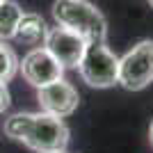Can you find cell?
I'll return each mask as SVG.
<instances>
[{
    "instance_id": "obj_5",
    "label": "cell",
    "mask_w": 153,
    "mask_h": 153,
    "mask_svg": "<svg viewBox=\"0 0 153 153\" xmlns=\"http://www.w3.org/2000/svg\"><path fill=\"white\" fill-rule=\"evenodd\" d=\"M44 48L62 64V69H78V64L85 55V48H87V41L82 37H78L76 32L57 25L48 30Z\"/></svg>"
},
{
    "instance_id": "obj_8",
    "label": "cell",
    "mask_w": 153,
    "mask_h": 153,
    "mask_svg": "<svg viewBox=\"0 0 153 153\" xmlns=\"http://www.w3.org/2000/svg\"><path fill=\"white\" fill-rule=\"evenodd\" d=\"M46 34H48V27H46V21L39 16V14H23L16 25V34L14 39L19 44L25 46H39L46 41Z\"/></svg>"
},
{
    "instance_id": "obj_14",
    "label": "cell",
    "mask_w": 153,
    "mask_h": 153,
    "mask_svg": "<svg viewBox=\"0 0 153 153\" xmlns=\"http://www.w3.org/2000/svg\"><path fill=\"white\" fill-rule=\"evenodd\" d=\"M0 2H2V0H0Z\"/></svg>"
},
{
    "instance_id": "obj_13",
    "label": "cell",
    "mask_w": 153,
    "mask_h": 153,
    "mask_svg": "<svg viewBox=\"0 0 153 153\" xmlns=\"http://www.w3.org/2000/svg\"><path fill=\"white\" fill-rule=\"evenodd\" d=\"M149 5H151V7H153V0H149Z\"/></svg>"
},
{
    "instance_id": "obj_3",
    "label": "cell",
    "mask_w": 153,
    "mask_h": 153,
    "mask_svg": "<svg viewBox=\"0 0 153 153\" xmlns=\"http://www.w3.org/2000/svg\"><path fill=\"white\" fill-rule=\"evenodd\" d=\"M78 71L89 87L108 89L119 82V57L103 44H87Z\"/></svg>"
},
{
    "instance_id": "obj_1",
    "label": "cell",
    "mask_w": 153,
    "mask_h": 153,
    "mask_svg": "<svg viewBox=\"0 0 153 153\" xmlns=\"http://www.w3.org/2000/svg\"><path fill=\"white\" fill-rule=\"evenodd\" d=\"M5 133L16 142H23L37 153H64L69 144V128L59 117L46 112H19L7 119Z\"/></svg>"
},
{
    "instance_id": "obj_9",
    "label": "cell",
    "mask_w": 153,
    "mask_h": 153,
    "mask_svg": "<svg viewBox=\"0 0 153 153\" xmlns=\"http://www.w3.org/2000/svg\"><path fill=\"white\" fill-rule=\"evenodd\" d=\"M21 16H23V9L16 2H12V0H2L0 2V41L14 39Z\"/></svg>"
},
{
    "instance_id": "obj_6",
    "label": "cell",
    "mask_w": 153,
    "mask_h": 153,
    "mask_svg": "<svg viewBox=\"0 0 153 153\" xmlns=\"http://www.w3.org/2000/svg\"><path fill=\"white\" fill-rule=\"evenodd\" d=\"M19 66H21L23 78L32 87H37V89L39 87H46L51 82H57L64 76L62 64L53 57L46 48H32L23 57V62H19Z\"/></svg>"
},
{
    "instance_id": "obj_2",
    "label": "cell",
    "mask_w": 153,
    "mask_h": 153,
    "mask_svg": "<svg viewBox=\"0 0 153 153\" xmlns=\"http://www.w3.org/2000/svg\"><path fill=\"white\" fill-rule=\"evenodd\" d=\"M53 16L57 25L76 32L87 44H103L108 37V23L89 0H55Z\"/></svg>"
},
{
    "instance_id": "obj_7",
    "label": "cell",
    "mask_w": 153,
    "mask_h": 153,
    "mask_svg": "<svg viewBox=\"0 0 153 153\" xmlns=\"http://www.w3.org/2000/svg\"><path fill=\"white\" fill-rule=\"evenodd\" d=\"M37 101H39L41 112L64 119V117L76 112L78 103H80V96H78L73 85L64 82V80H57V82H51L46 87H39Z\"/></svg>"
},
{
    "instance_id": "obj_4",
    "label": "cell",
    "mask_w": 153,
    "mask_h": 153,
    "mask_svg": "<svg viewBox=\"0 0 153 153\" xmlns=\"http://www.w3.org/2000/svg\"><path fill=\"white\" fill-rule=\"evenodd\" d=\"M153 82V39H144L119 57V85L140 91Z\"/></svg>"
},
{
    "instance_id": "obj_10",
    "label": "cell",
    "mask_w": 153,
    "mask_h": 153,
    "mask_svg": "<svg viewBox=\"0 0 153 153\" xmlns=\"http://www.w3.org/2000/svg\"><path fill=\"white\" fill-rule=\"evenodd\" d=\"M16 71H19V57H16V53L5 41H0V85H7L16 76Z\"/></svg>"
},
{
    "instance_id": "obj_11",
    "label": "cell",
    "mask_w": 153,
    "mask_h": 153,
    "mask_svg": "<svg viewBox=\"0 0 153 153\" xmlns=\"http://www.w3.org/2000/svg\"><path fill=\"white\" fill-rule=\"evenodd\" d=\"M9 103H12V98H9V89H7V85H0V114L9 108Z\"/></svg>"
},
{
    "instance_id": "obj_12",
    "label": "cell",
    "mask_w": 153,
    "mask_h": 153,
    "mask_svg": "<svg viewBox=\"0 0 153 153\" xmlns=\"http://www.w3.org/2000/svg\"><path fill=\"white\" fill-rule=\"evenodd\" d=\"M149 140H151V146H153V121H151V128H149Z\"/></svg>"
}]
</instances>
